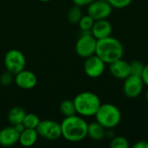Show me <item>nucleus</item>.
Here are the masks:
<instances>
[{
    "label": "nucleus",
    "instance_id": "1",
    "mask_svg": "<svg viewBox=\"0 0 148 148\" xmlns=\"http://www.w3.org/2000/svg\"><path fill=\"white\" fill-rule=\"evenodd\" d=\"M88 123L82 116L65 117L61 123L62 136L69 142H79L88 136Z\"/></svg>",
    "mask_w": 148,
    "mask_h": 148
},
{
    "label": "nucleus",
    "instance_id": "2",
    "mask_svg": "<svg viewBox=\"0 0 148 148\" xmlns=\"http://www.w3.org/2000/svg\"><path fill=\"white\" fill-rule=\"evenodd\" d=\"M95 55H97L106 64H109L123 57L124 47L122 43L115 37L108 36L97 40Z\"/></svg>",
    "mask_w": 148,
    "mask_h": 148
},
{
    "label": "nucleus",
    "instance_id": "3",
    "mask_svg": "<svg viewBox=\"0 0 148 148\" xmlns=\"http://www.w3.org/2000/svg\"><path fill=\"white\" fill-rule=\"evenodd\" d=\"M76 114L82 117L95 116L101 105L99 96L93 92H82L73 100Z\"/></svg>",
    "mask_w": 148,
    "mask_h": 148
},
{
    "label": "nucleus",
    "instance_id": "4",
    "mask_svg": "<svg viewBox=\"0 0 148 148\" xmlns=\"http://www.w3.org/2000/svg\"><path fill=\"white\" fill-rule=\"evenodd\" d=\"M95 117L96 121L106 129H114L121 121V113L115 105L104 103L100 106Z\"/></svg>",
    "mask_w": 148,
    "mask_h": 148
},
{
    "label": "nucleus",
    "instance_id": "5",
    "mask_svg": "<svg viewBox=\"0 0 148 148\" xmlns=\"http://www.w3.org/2000/svg\"><path fill=\"white\" fill-rule=\"evenodd\" d=\"M4 67L6 70L16 75L24 69L26 59L24 55L18 49H10L4 56Z\"/></svg>",
    "mask_w": 148,
    "mask_h": 148
},
{
    "label": "nucleus",
    "instance_id": "6",
    "mask_svg": "<svg viewBox=\"0 0 148 148\" xmlns=\"http://www.w3.org/2000/svg\"><path fill=\"white\" fill-rule=\"evenodd\" d=\"M36 131L39 136L49 140H56L62 137L61 124L53 120L41 121L36 127Z\"/></svg>",
    "mask_w": 148,
    "mask_h": 148
},
{
    "label": "nucleus",
    "instance_id": "7",
    "mask_svg": "<svg viewBox=\"0 0 148 148\" xmlns=\"http://www.w3.org/2000/svg\"><path fill=\"white\" fill-rule=\"evenodd\" d=\"M96 44L97 40L92 36V34L81 35L75 43V49L80 57L87 58L95 54Z\"/></svg>",
    "mask_w": 148,
    "mask_h": 148
},
{
    "label": "nucleus",
    "instance_id": "8",
    "mask_svg": "<svg viewBox=\"0 0 148 148\" xmlns=\"http://www.w3.org/2000/svg\"><path fill=\"white\" fill-rule=\"evenodd\" d=\"M106 62L97 55H92L85 58L83 69L85 74L90 78H98L105 71Z\"/></svg>",
    "mask_w": 148,
    "mask_h": 148
},
{
    "label": "nucleus",
    "instance_id": "9",
    "mask_svg": "<svg viewBox=\"0 0 148 148\" xmlns=\"http://www.w3.org/2000/svg\"><path fill=\"white\" fill-rule=\"evenodd\" d=\"M112 11L113 7L108 1L95 0L88 6V14L95 20L108 19Z\"/></svg>",
    "mask_w": 148,
    "mask_h": 148
},
{
    "label": "nucleus",
    "instance_id": "10",
    "mask_svg": "<svg viewBox=\"0 0 148 148\" xmlns=\"http://www.w3.org/2000/svg\"><path fill=\"white\" fill-rule=\"evenodd\" d=\"M144 82L140 76L130 75L124 80L123 92L128 98H137L142 93L144 88Z\"/></svg>",
    "mask_w": 148,
    "mask_h": 148
},
{
    "label": "nucleus",
    "instance_id": "11",
    "mask_svg": "<svg viewBox=\"0 0 148 148\" xmlns=\"http://www.w3.org/2000/svg\"><path fill=\"white\" fill-rule=\"evenodd\" d=\"M14 82L18 88L27 90L36 87L37 83V77L33 72L23 69L15 75Z\"/></svg>",
    "mask_w": 148,
    "mask_h": 148
},
{
    "label": "nucleus",
    "instance_id": "12",
    "mask_svg": "<svg viewBox=\"0 0 148 148\" xmlns=\"http://www.w3.org/2000/svg\"><path fill=\"white\" fill-rule=\"evenodd\" d=\"M108 69L110 74L119 80H125L131 75L130 62L123 60L122 58L118 59L108 64Z\"/></svg>",
    "mask_w": 148,
    "mask_h": 148
},
{
    "label": "nucleus",
    "instance_id": "13",
    "mask_svg": "<svg viewBox=\"0 0 148 148\" xmlns=\"http://www.w3.org/2000/svg\"><path fill=\"white\" fill-rule=\"evenodd\" d=\"M113 27L108 19L95 20L91 29L92 36L96 40H101L111 36Z\"/></svg>",
    "mask_w": 148,
    "mask_h": 148
},
{
    "label": "nucleus",
    "instance_id": "14",
    "mask_svg": "<svg viewBox=\"0 0 148 148\" xmlns=\"http://www.w3.org/2000/svg\"><path fill=\"white\" fill-rule=\"evenodd\" d=\"M20 132L15 126L6 127L0 130V145L3 147H11L18 143Z\"/></svg>",
    "mask_w": 148,
    "mask_h": 148
},
{
    "label": "nucleus",
    "instance_id": "15",
    "mask_svg": "<svg viewBox=\"0 0 148 148\" xmlns=\"http://www.w3.org/2000/svg\"><path fill=\"white\" fill-rule=\"evenodd\" d=\"M38 133L36 129L33 128H24L19 135L18 143L24 147H32L38 139Z\"/></svg>",
    "mask_w": 148,
    "mask_h": 148
},
{
    "label": "nucleus",
    "instance_id": "16",
    "mask_svg": "<svg viewBox=\"0 0 148 148\" xmlns=\"http://www.w3.org/2000/svg\"><path fill=\"white\" fill-rule=\"evenodd\" d=\"M106 130L99 122L95 121L88 125V136L93 140L100 141L106 137Z\"/></svg>",
    "mask_w": 148,
    "mask_h": 148
},
{
    "label": "nucleus",
    "instance_id": "17",
    "mask_svg": "<svg viewBox=\"0 0 148 148\" xmlns=\"http://www.w3.org/2000/svg\"><path fill=\"white\" fill-rule=\"evenodd\" d=\"M26 112L21 107H13L8 113V121L10 125L16 126L23 123Z\"/></svg>",
    "mask_w": 148,
    "mask_h": 148
},
{
    "label": "nucleus",
    "instance_id": "18",
    "mask_svg": "<svg viewBox=\"0 0 148 148\" xmlns=\"http://www.w3.org/2000/svg\"><path fill=\"white\" fill-rule=\"evenodd\" d=\"M60 112L61 114L64 116V117H69V116H72L76 114V110H75V103L74 101H70V100H64L63 101L61 102L60 107H59Z\"/></svg>",
    "mask_w": 148,
    "mask_h": 148
},
{
    "label": "nucleus",
    "instance_id": "19",
    "mask_svg": "<svg viewBox=\"0 0 148 148\" xmlns=\"http://www.w3.org/2000/svg\"><path fill=\"white\" fill-rule=\"evenodd\" d=\"M41 120L39 117L35 114H26L24 119L23 121V125L25 128H33L36 129L37 126L39 125Z\"/></svg>",
    "mask_w": 148,
    "mask_h": 148
},
{
    "label": "nucleus",
    "instance_id": "20",
    "mask_svg": "<svg viewBox=\"0 0 148 148\" xmlns=\"http://www.w3.org/2000/svg\"><path fill=\"white\" fill-rule=\"evenodd\" d=\"M82 16L83 15H82L81 7L77 5L72 6L68 11V20L73 24L78 23Z\"/></svg>",
    "mask_w": 148,
    "mask_h": 148
},
{
    "label": "nucleus",
    "instance_id": "21",
    "mask_svg": "<svg viewBox=\"0 0 148 148\" xmlns=\"http://www.w3.org/2000/svg\"><path fill=\"white\" fill-rule=\"evenodd\" d=\"M95 21V20L91 16H89L88 14L82 16V18L80 19L79 23H78L80 29L81 30H91Z\"/></svg>",
    "mask_w": 148,
    "mask_h": 148
},
{
    "label": "nucleus",
    "instance_id": "22",
    "mask_svg": "<svg viewBox=\"0 0 148 148\" xmlns=\"http://www.w3.org/2000/svg\"><path fill=\"white\" fill-rule=\"evenodd\" d=\"M111 148H128L129 142L127 139L123 136H114L110 141Z\"/></svg>",
    "mask_w": 148,
    "mask_h": 148
},
{
    "label": "nucleus",
    "instance_id": "23",
    "mask_svg": "<svg viewBox=\"0 0 148 148\" xmlns=\"http://www.w3.org/2000/svg\"><path fill=\"white\" fill-rule=\"evenodd\" d=\"M14 78H15V75L6 70L3 72L0 75V83L4 87L10 86L14 82Z\"/></svg>",
    "mask_w": 148,
    "mask_h": 148
},
{
    "label": "nucleus",
    "instance_id": "24",
    "mask_svg": "<svg viewBox=\"0 0 148 148\" xmlns=\"http://www.w3.org/2000/svg\"><path fill=\"white\" fill-rule=\"evenodd\" d=\"M144 64L140 61H133L130 62V71L131 75L140 76L144 69Z\"/></svg>",
    "mask_w": 148,
    "mask_h": 148
},
{
    "label": "nucleus",
    "instance_id": "25",
    "mask_svg": "<svg viewBox=\"0 0 148 148\" xmlns=\"http://www.w3.org/2000/svg\"><path fill=\"white\" fill-rule=\"evenodd\" d=\"M133 0H108V2L112 5L113 8L122 9L126 8L131 4Z\"/></svg>",
    "mask_w": 148,
    "mask_h": 148
},
{
    "label": "nucleus",
    "instance_id": "26",
    "mask_svg": "<svg viewBox=\"0 0 148 148\" xmlns=\"http://www.w3.org/2000/svg\"><path fill=\"white\" fill-rule=\"evenodd\" d=\"M140 77H141L144 84L148 86V63L144 66V69H143V71H142Z\"/></svg>",
    "mask_w": 148,
    "mask_h": 148
},
{
    "label": "nucleus",
    "instance_id": "27",
    "mask_svg": "<svg viewBox=\"0 0 148 148\" xmlns=\"http://www.w3.org/2000/svg\"><path fill=\"white\" fill-rule=\"evenodd\" d=\"M94 1L95 0H73V3H74L75 5L83 7V6H88Z\"/></svg>",
    "mask_w": 148,
    "mask_h": 148
},
{
    "label": "nucleus",
    "instance_id": "28",
    "mask_svg": "<svg viewBox=\"0 0 148 148\" xmlns=\"http://www.w3.org/2000/svg\"><path fill=\"white\" fill-rule=\"evenodd\" d=\"M134 148H148V141L147 140H139L136 142L134 146Z\"/></svg>",
    "mask_w": 148,
    "mask_h": 148
},
{
    "label": "nucleus",
    "instance_id": "29",
    "mask_svg": "<svg viewBox=\"0 0 148 148\" xmlns=\"http://www.w3.org/2000/svg\"><path fill=\"white\" fill-rule=\"evenodd\" d=\"M146 99H147V101H148V89L147 91V93H146Z\"/></svg>",
    "mask_w": 148,
    "mask_h": 148
},
{
    "label": "nucleus",
    "instance_id": "30",
    "mask_svg": "<svg viewBox=\"0 0 148 148\" xmlns=\"http://www.w3.org/2000/svg\"><path fill=\"white\" fill-rule=\"evenodd\" d=\"M39 1H41V2H49L50 0H39Z\"/></svg>",
    "mask_w": 148,
    "mask_h": 148
},
{
    "label": "nucleus",
    "instance_id": "31",
    "mask_svg": "<svg viewBox=\"0 0 148 148\" xmlns=\"http://www.w3.org/2000/svg\"><path fill=\"white\" fill-rule=\"evenodd\" d=\"M102 1H108V0H102Z\"/></svg>",
    "mask_w": 148,
    "mask_h": 148
}]
</instances>
